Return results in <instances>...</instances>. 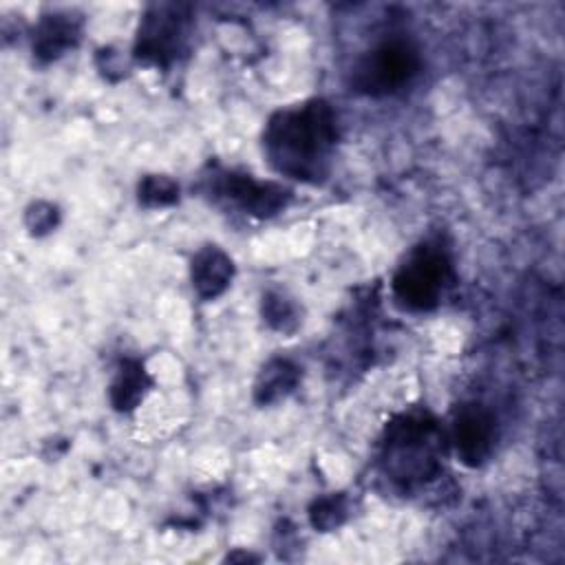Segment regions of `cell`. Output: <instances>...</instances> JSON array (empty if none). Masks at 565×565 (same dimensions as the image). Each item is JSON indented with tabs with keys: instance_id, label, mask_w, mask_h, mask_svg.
<instances>
[{
	"instance_id": "obj_1",
	"label": "cell",
	"mask_w": 565,
	"mask_h": 565,
	"mask_svg": "<svg viewBox=\"0 0 565 565\" xmlns=\"http://www.w3.org/2000/svg\"><path fill=\"white\" fill-rule=\"evenodd\" d=\"M340 139L338 115L329 102L313 97L276 110L263 128L269 166L289 179L320 183L327 179Z\"/></svg>"
},
{
	"instance_id": "obj_2",
	"label": "cell",
	"mask_w": 565,
	"mask_h": 565,
	"mask_svg": "<svg viewBox=\"0 0 565 565\" xmlns=\"http://www.w3.org/2000/svg\"><path fill=\"white\" fill-rule=\"evenodd\" d=\"M444 430L426 411H411L393 417L384 428L382 463L388 477L399 483H417L435 477L444 452Z\"/></svg>"
},
{
	"instance_id": "obj_3",
	"label": "cell",
	"mask_w": 565,
	"mask_h": 565,
	"mask_svg": "<svg viewBox=\"0 0 565 565\" xmlns=\"http://www.w3.org/2000/svg\"><path fill=\"white\" fill-rule=\"evenodd\" d=\"M452 282V260L439 243L417 245L393 274V296L411 311H430Z\"/></svg>"
},
{
	"instance_id": "obj_4",
	"label": "cell",
	"mask_w": 565,
	"mask_h": 565,
	"mask_svg": "<svg viewBox=\"0 0 565 565\" xmlns=\"http://www.w3.org/2000/svg\"><path fill=\"white\" fill-rule=\"evenodd\" d=\"M422 60L415 44L406 38H388L366 51L351 71L355 93L384 97L402 90L419 73Z\"/></svg>"
},
{
	"instance_id": "obj_5",
	"label": "cell",
	"mask_w": 565,
	"mask_h": 565,
	"mask_svg": "<svg viewBox=\"0 0 565 565\" xmlns=\"http://www.w3.org/2000/svg\"><path fill=\"white\" fill-rule=\"evenodd\" d=\"M190 31L188 7L152 4L143 13L132 55L146 66L168 68L185 49Z\"/></svg>"
},
{
	"instance_id": "obj_6",
	"label": "cell",
	"mask_w": 565,
	"mask_h": 565,
	"mask_svg": "<svg viewBox=\"0 0 565 565\" xmlns=\"http://www.w3.org/2000/svg\"><path fill=\"white\" fill-rule=\"evenodd\" d=\"M210 190L216 199L227 201L230 205L256 218H271L280 214L291 199V190L276 181H258L252 174L232 170L214 172Z\"/></svg>"
},
{
	"instance_id": "obj_7",
	"label": "cell",
	"mask_w": 565,
	"mask_h": 565,
	"mask_svg": "<svg viewBox=\"0 0 565 565\" xmlns=\"http://www.w3.org/2000/svg\"><path fill=\"white\" fill-rule=\"evenodd\" d=\"M448 437L459 461L468 468H479L494 450L497 419L481 404H463L455 413Z\"/></svg>"
},
{
	"instance_id": "obj_8",
	"label": "cell",
	"mask_w": 565,
	"mask_h": 565,
	"mask_svg": "<svg viewBox=\"0 0 565 565\" xmlns=\"http://www.w3.org/2000/svg\"><path fill=\"white\" fill-rule=\"evenodd\" d=\"M234 278V263L232 258L216 245L201 247L190 263V280L192 289L203 300L218 298Z\"/></svg>"
},
{
	"instance_id": "obj_9",
	"label": "cell",
	"mask_w": 565,
	"mask_h": 565,
	"mask_svg": "<svg viewBox=\"0 0 565 565\" xmlns=\"http://www.w3.org/2000/svg\"><path fill=\"white\" fill-rule=\"evenodd\" d=\"M82 38V22L71 13L44 15L33 33V55L42 62H51L75 49Z\"/></svg>"
},
{
	"instance_id": "obj_10",
	"label": "cell",
	"mask_w": 565,
	"mask_h": 565,
	"mask_svg": "<svg viewBox=\"0 0 565 565\" xmlns=\"http://www.w3.org/2000/svg\"><path fill=\"white\" fill-rule=\"evenodd\" d=\"M152 388V377L146 371L143 362L139 360H124L108 388V399L110 406L117 413H132L150 393Z\"/></svg>"
},
{
	"instance_id": "obj_11",
	"label": "cell",
	"mask_w": 565,
	"mask_h": 565,
	"mask_svg": "<svg viewBox=\"0 0 565 565\" xmlns=\"http://www.w3.org/2000/svg\"><path fill=\"white\" fill-rule=\"evenodd\" d=\"M300 366L294 364L291 360L285 358H274L269 360L254 384V399L263 406L274 404L285 399L300 382Z\"/></svg>"
},
{
	"instance_id": "obj_12",
	"label": "cell",
	"mask_w": 565,
	"mask_h": 565,
	"mask_svg": "<svg viewBox=\"0 0 565 565\" xmlns=\"http://www.w3.org/2000/svg\"><path fill=\"white\" fill-rule=\"evenodd\" d=\"M260 313H263V320L280 333H294L302 320L298 305L280 291H267L263 296Z\"/></svg>"
},
{
	"instance_id": "obj_13",
	"label": "cell",
	"mask_w": 565,
	"mask_h": 565,
	"mask_svg": "<svg viewBox=\"0 0 565 565\" xmlns=\"http://www.w3.org/2000/svg\"><path fill=\"white\" fill-rule=\"evenodd\" d=\"M349 516V499L342 492L324 494L309 508V523L318 532H331L340 527Z\"/></svg>"
},
{
	"instance_id": "obj_14",
	"label": "cell",
	"mask_w": 565,
	"mask_h": 565,
	"mask_svg": "<svg viewBox=\"0 0 565 565\" xmlns=\"http://www.w3.org/2000/svg\"><path fill=\"white\" fill-rule=\"evenodd\" d=\"M137 199L143 207H168L179 201V183L166 174H146L137 185Z\"/></svg>"
},
{
	"instance_id": "obj_15",
	"label": "cell",
	"mask_w": 565,
	"mask_h": 565,
	"mask_svg": "<svg viewBox=\"0 0 565 565\" xmlns=\"http://www.w3.org/2000/svg\"><path fill=\"white\" fill-rule=\"evenodd\" d=\"M57 221H60V212L53 203H46V201H35L29 210H26V216H24V223L26 227L31 230V234L35 236H42V234H49L51 230L57 227Z\"/></svg>"
}]
</instances>
